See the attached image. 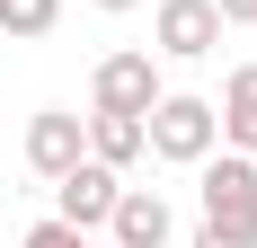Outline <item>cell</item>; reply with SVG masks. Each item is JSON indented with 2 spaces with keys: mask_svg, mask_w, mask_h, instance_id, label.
I'll list each match as a JSON object with an SVG mask.
<instances>
[{
  "mask_svg": "<svg viewBox=\"0 0 257 248\" xmlns=\"http://www.w3.org/2000/svg\"><path fill=\"white\" fill-rule=\"evenodd\" d=\"M213 142H222V124H213V98H169V89L151 98V115H142V151H160V160L195 169Z\"/></svg>",
  "mask_w": 257,
  "mask_h": 248,
  "instance_id": "6da1fadb",
  "label": "cell"
},
{
  "mask_svg": "<svg viewBox=\"0 0 257 248\" xmlns=\"http://www.w3.org/2000/svg\"><path fill=\"white\" fill-rule=\"evenodd\" d=\"M195 186H204V222H222V230H257V160L248 151H231V160H195Z\"/></svg>",
  "mask_w": 257,
  "mask_h": 248,
  "instance_id": "7a4b0ae2",
  "label": "cell"
},
{
  "mask_svg": "<svg viewBox=\"0 0 257 248\" xmlns=\"http://www.w3.org/2000/svg\"><path fill=\"white\" fill-rule=\"evenodd\" d=\"M160 98V62L151 53H106L89 71V115H151Z\"/></svg>",
  "mask_w": 257,
  "mask_h": 248,
  "instance_id": "3957f363",
  "label": "cell"
},
{
  "mask_svg": "<svg viewBox=\"0 0 257 248\" xmlns=\"http://www.w3.org/2000/svg\"><path fill=\"white\" fill-rule=\"evenodd\" d=\"M106 213H115V169H106V160H89V151H80L71 169L53 177V222H71V230H98Z\"/></svg>",
  "mask_w": 257,
  "mask_h": 248,
  "instance_id": "277c9868",
  "label": "cell"
},
{
  "mask_svg": "<svg viewBox=\"0 0 257 248\" xmlns=\"http://www.w3.org/2000/svg\"><path fill=\"white\" fill-rule=\"evenodd\" d=\"M89 151V115H71V106H36L27 115V169L36 177H62Z\"/></svg>",
  "mask_w": 257,
  "mask_h": 248,
  "instance_id": "5b68a950",
  "label": "cell"
},
{
  "mask_svg": "<svg viewBox=\"0 0 257 248\" xmlns=\"http://www.w3.org/2000/svg\"><path fill=\"white\" fill-rule=\"evenodd\" d=\"M160 53H169V62H204L213 45H222V9H213V0H160Z\"/></svg>",
  "mask_w": 257,
  "mask_h": 248,
  "instance_id": "8992f818",
  "label": "cell"
},
{
  "mask_svg": "<svg viewBox=\"0 0 257 248\" xmlns=\"http://www.w3.org/2000/svg\"><path fill=\"white\" fill-rule=\"evenodd\" d=\"M106 230H115V248H169V195H151V186H115Z\"/></svg>",
  "mask_w": 257,
  "mask_h": 248,
  "instance_id": "52a82bcc",
  "label": "cell"
},
{
  "mask_svg": "<svg viewBox=\"0 0 257 248\" xmlns=\"http://www.w3.org/2000/svg\"><path fill=\"white\" fill-rule=\"evenodd\" d=\"M213 124H222V142H231V151H248V160H257V62H239V71L222 80Z\"/></svg>",
  "mask_w": 257,
  "mask_h": 248,
  "instance_id": "ba28073f",
  "label": "cell"
},
{
  "mask_svg": "<svg viewBox=\"0 0 257 248\" xmlns=\"http://www.w3.org/2000/svg\"><path fill=\"white\" fill-rule=\"evenodd\" d=\"M89 160H106V169L124 177L142 160V115H89Z\"/></svg>",
  "mask_w": 257,
  "mask_h": 248,
  "instance_id": "9c48e42d",
  "label": "cell"
},
{
  "mask_svg": "<svg viewBox=\"0 0 257 248\" xmlns=\"http://www.w3.org/2000/svg\"><path fill=\"white\" fill-rule=\"evenodd\" d=\"M53 18H62V0H0V36H53Z\"/></svg>",
  "mask_w": 257,
  "mask_h": 248,
  "instance_id": "30bf717a",
  "label": "cell"
},
{
  "mask_svg": "<svg viewBox=\"0 0 257 248\" xmlns=\"http://www.w3.org/2000/svg\"><path fill=\"white\" fill-rule=\"evenodd\" d=\"M27 248H89V230H71V222H36V230H27Z\"/></svg>",
  "mask_w": 257,
  "mask_h": 248,
  "instance_id": "8fae6325",
  "label": "cell"
},
{
  "mask_svg": "<svg viewBox=\"0 0 257 248\" xmlns=\"http://www.w3.org/2000/svg\"><path fill=\"white\" fill-rule=\"evenodd\" d=\"M186 248H257V230H222V222H204Z\"/></svg>",
  "mask_w": 257,
  "mask_h": 248,
  "instance_id": "7c38bea8",
  "label": "cell"
},
{
  "mask_svg": "<svg viewBox=\"0 0 257 248\" xmlns=\"http://www.w3.org/2000/svg\"><path fill=\"white\" fill-rule=\"evenodd\" d=\"M222 9V27H257V0H213Z\"/></svg>",
  "mask_w": 257,
  "mask_h": 248,
  "instance_id": "4fadbf2b",
  "label": "cell"
},
{
  "mask_svg": "<svg viewBox=\"0 0 257 248\" xmlns=\"http://www.w3.org/2000/svg\"><path fill=\"white\" fill-rule=\"evenodd\" d=\"M98 9H133V0H98Z\"/></svg>",
  "mask_w": 257,
  "mask_h": 248,
  "instance_id": "5bb4252c",
  "label": "cell"
}]
</instances>
